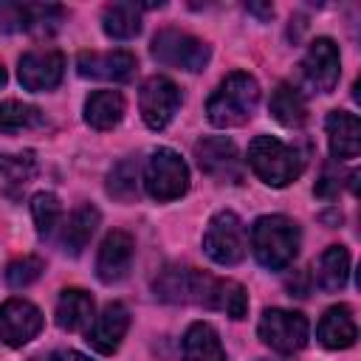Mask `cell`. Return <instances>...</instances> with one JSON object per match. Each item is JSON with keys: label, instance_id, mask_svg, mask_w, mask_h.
<instances>
[{"label": "cell", "instance_id": "cell-1", "mask_svg": "<svg viewBox=\"0 0 361 361\" xmlns=\"http://www.w3.org/2000/svg\"><path fill=\"white\" fill-rule=\"evenodd\" d=\"M257 102H259L257 79L245 71H234L212 93V99L206 104V116L214 127H240L251 118Z\"/></svg>", "mask_w": 361, "mask_h": 361}, {"label": "cell", "instance_id": "cell-2", "mask_svg": "<svg viewBox=\"0 0 361 361\" xmlns=\"http://www.w3.org/2000/svg\"><path fill=\"white\" fill-rule=\"evenodd\" d=\"M251 248L259 265H265L268 271H282L299 251V228L282 214H265L251 228Z\"/></svg>", "mask_w": 361, "mask_h": 361}, {"label": "cell", "instance_id": "cell-3", "mask_svg": "<svg viewBox=\"0 0 361 361\" xmlns=\"http://www.w3.org/2000/svg\"><path fill=\"white\" fill-rule=\"evenodd\" d=\"M248 164L268 186H288L302 175V155L274 135H257L248 144Z\"/></svg>", "mask_w": 361, "mask_h": 361}, {"label": "cell", "instance_id": "cell-4", "mask_svg": "<svg viewBox=\"0 0 361 361\" xmlns=\"http://www.w3.org/2000/svg\"><path fill=\"white\" fill-rule=\"evenodd\" d=\"M214 288H217L214 276L195 271V268H180V265L164 268L161 276L155 279V296H161L164 302H175V305L195 302V305L212 307Z\"/></svg>", "mask_w": 361, "mask_h": 361}, {"label": "cell", "instance_id": "cell-5", "mask_svg": "<svg viewBox=\"0 0 361 361\" xmlns=\"http://www.w3.org/2000/svg\"><path fill=\"white\" fill-rule=\"evenodd\" d=\"M152 59H158L166 68L195 73V71H203V65L209 62V48L203 45V39H197L186 31L164 28L152 39Z\"/></svg>", "mask_w": 361, "mask_h": 361}, {"label": "cell", "instance_id": "cell-6", "mask_svg": "<svg viewBox=\"0 0 361 361\" xmlns=\"http://www.w3.org/2000/svg\"><path fill=\"white\" fill-rule=\"evenodd\" d=\"M203 251L217 265H237L245 257V226L234 212H217L203 234Z\"/></svg>", "mask_w": 361, "mask_h": 361}, {"label": "cell", "instance_id": "cell-7", "mask_svg": "<svg viewBox=\"0 0 361 361\" xmlns=\"http://www.w3.org/2000/svg\"><path fill=\"white\" fill-rule=\"evenodd\" d=\"M144 186L155 200H175L189 189V169L172 149H155L144 169Z\"/></svg>", "mask_w": 361, "mask_h": 361}, {"label": "cell", "instance_id": "cell-8", "mask_svg": "<svg viewBox=\"0 0 361 361\" xmlns=\"http://www.w3.org/2000/svg\"><path fill=\"white\" fill-rule=\"evenodd\" d=\"M259 338L276 353H296L307 344V319L293 310L271 307L259 319Z\"/></svg>", "mask_w": 361, "mask_h": 361}, {"label": "cell", "instance_id": "cell-9", "mask_svg": "<svg viewBox=\"0 0 361 361\" xmlns=\"http://www.w3.org/2000/svg\"><path fill=\"white\" fill-rule=\"evenodd\" d=\"M62 71H65V56L56 48H34L20 56L17 76L25 90L42 93V90H54L62 82Z\"/></svg>", "mask_w": 361, "mask_h": 361}, {"label": "cell", "instance_id": "cell-10", "mask_svg": "<svg viewBox=\"0 0 361 361\" xmlns=\"http://www.w3.org/2000/svg\"><path fill=\"white\" fill-rule=\"evenodd\" d=\"M138 104H141V116H144L147 127L149 130H164L172 121V116L180 104V90L166 76H149L141 85Z\"/></svg>", "mask_w": 361, "mask_h": 361}, {"label": "cell", "instance_id": "cell-11", "mask_svg": "<svg viewBox=\"0 0 361 361\" xmlns=\"http://www.w3.org/2000/svg\"><path fill=\"white\" fill-rule=\"evenodd\" d=\"M302 71H305V82L313 90L330 93L338 85V76H341V59H338L336 42L327 39V37L313 39L310 48H307V54H305Z\"/></svg>", "mask_w": 361, "mask_h": 361}, {"label": "cell", "instance_id": "cell-12", "mask_svg": "<svg viewBox=\"0 0 361 361\" xmlns=\"http://www.w3.org/2000/svg\"><path fill=\"white\" fill-rule=\"evenodd\" d=\"M42 330V313L25 299H8L0 305V341L8 347L28 344Z\"/></svg>", "mask_w": 361, "mask_h": 361}, {"label": "cell", "instance_id": "cell-13", "mask_svg": "<svg viewBox=\"0 0 361 361\" xmlns=\"http://www.w3.org/2000/svg\"><path fill=\"white\" fill-rule=\"evenodd\" d=\"M195 158L200 169L217 180H240V155L231 138L209 135L195 144Z\"/></svg>", "mask_w": 361, "mask_h": 361}, {"label": "cell", "instance_id": "cell-14", "mask_svg": "<svg viewBox=\"0 0 361 361\" xmlns=\"http://www.w3.org/2000/svg\"><path fill=\"white\" fill-rule=\"evenodd\" d=\"M79 76L85 79H107V82H127L135 73V56L130 51H82L76 59Z\"/></svg>", "mask_w": 361, "mask_h": 361}, {"label": "cell", "instance_id": "cell-15", "mask_svg": "<svg viewBox=\"0 0 361 361\" xmlns=\"http://www.w3.org/2000/svg\"><path fill=\"white\" fill-rule=\"evenodd\" d=\"M127 327H130V313H127V307H124L121 302H113V305H107V307L102 310V316H96V322H93V327L87 330V338H85V341H87L96 353L110 355V353L118 350V344H121Z\"/></svg>", "mask_w": 361, "mask_h": 361}, {"label": "cell", "instance_id": "cell-16", "mask_svg": "<svg viewBox=\"0 0 361 361\" xmlns=\"http://www.w3.org/2000/svg\"><path fill=\"white\" fill-rule=\"evenodd\" d=\"M133 262V237L127 231H110L96 257V274L102 282H118Z\"/></svg>", "mask_w": 361, "mask_h": 361}, {"label": "cell", "instance_id": "cell-17", "mask_svg": "<svg viewBox=\"0 0 361 361\" xmlns=\"http://www.w3.org/2000/svg\"><path fill=\"white\" fill-rule=\"evenodd\" d=\"M327 127V141H330V152L336 161H350L358 155L361 149V124L353 113L347 110H333L324 121Z\"/></svg>", "mask_w": 361, "mask_h": 361}, {"label": "cell", "instance_id": "cell-18", "mask_svg": "<svg viewBox=\"0 0 361 361\" xmlns=\"http://www.w3.org/2000/svg\"><path fill=\"white\" fill-rule=\"evenodd\" d=\"M355 336H358V327H355L353 310L347 305L330 307L319 322V341L330 350H344V347L355 344Z\"/></svg>", "mask_w": 361, "mask_h": 361}, {"label": "cell", "instance_id": "cell-19", "mask_svg": "<svg viewBox=\"0 0 361 361\" xmlns=\"http://www.w3.org/2000/svg\"><path fill=\"white\" fill-rule=\"evenodd\" d=\"M93 322V299L90 293L79 290V288H68L62 290L59 302H56V324L62 330H85Z\"/></svg>", "mask_w": 361, "mask_h": 361}, {"label": "cell", "instance_id": "cell-20", "mask_svg": "<svg viewBox=\"0 0 361 361\" xmlns=\"http://www.w3.org/2000/svg\"><path fill=\"white\" fill-rule=\"evenodd\" d=\"M183 361H226L223 344L212 324L195 322L183 336Z\"/></svg>", "mask_w": 361, "mask_h": 361}, {"label": "cell", "instance_id": "cell-21", "mask_svg": "<svg viewBox=\"0 0 361 361\" xmlns=\"http://www.w3.org/2000/svg\"><path fill=\"white\" fill-rule=\"evenodd\" d=\"M124 116V99L118 90H96L85 102V118L96 130H110Z\"/></svg>", "mask_w": 361, "mask_h": 361}, {"label": "cell", "instance_id": "cell-22", "mask_svg": "<svg viewBox=\"0 0 361 361\" xmlns=\"http://www.w3.org/2000/svg\"><path fill=\"white\" fill-rule=\"evenodd\" d=\"M347 276H350V254L344 245H330L322 257H319V265H316V279H319V288L333 293V290H341L347 285Z\"/></svg>", "mask_w": 361, "mask_h": 361}, {"label": "cell", "instance_id": "cell-23", "mask_svg": "<svg viewBox=\"0 0 361 361\" xmlns=\"http://www.w3.org/2000/svg\"><path fill=\"white\" fill-rule=\"evenodd\" d=\"M268 107H271V116L285 127H299L307 118V104H305L302 93L293 85H285V82L276 85V90L271 93Z\"/></svg>", "mask_w": 361, "mask_h": 361}, {"label": "cell", "instance_id": "cell-24", "mask_svg": "<svg viewBox=\"0 0 361 361\" xmlns=\"http://www.w3.org/2000/svg\"><path fill=\"white\" fill-rule=\"evenodd\" d=\"M96 226H99V209H93V206L76 209V212L71 214L65 231H62V245H65V251L73 254V257L82 254V248H85L87 240L93 237Z\"/></svg>", "mask_w": 361, "mask_h": 361}, {"label": "cell", "instance_id": "cell-25", "mask_svg": "<svg viewBox=\"0 0 361 361\" xmlns=\"http://www.w3.org/2000/svg\"><path fill=\"white\" fill-rule=\"evenodd\" d=\"M104 31L113 39H130L141 31V6L135 3H113L104 8Z\"/></svg>", "mask_w": 361, "mask_h": 361}, {"label": "cell", "instance_id": "cell-26", "mask_svg": "<svg viewBox=\"0 0 361 361\" xmlns=\"http://www.w3.org/2000/svg\"><path fill=\"white\" fill-rule=\"evenodd\" d=\"M37 124H42V113L37 107H31L25 102H14V99L0 104V133L14 135V133L31 130Z\"/></svg>", "mask_w": 361, "mask_h": 361}, {"label": "cell", "instance_id": "cell-27", "mask_svg": "<svg viewBox=\"0 0 361 361\" xmlns=\"http://www.w3.org/2000/svg\"><path fill=\"white\" fill-rule=\"evenodd\" d=\"M212 310H223L231 319H243L245 310H248V293H245V288L240 282H234V279H217Z\"/></svg>", "mask_w": 361, "mask_h": 361}, {"label": "cell", "instance_id": "cell-28", "mask_svg": "<svg viewBox=\"0 0 361 361\" xmlns=\"http://www.w3.org/2000/svg\"><path fill=\"white\" fill-rule=\"evenodd\" d=\"M107 192L116 197V200H124L130 203L135 195H138V166L135 161H118L107 178Z\"/></svg>", "mask_w": 361, "mask_h": 361}, {"label": "cell", "instance_id": "cell-29", "mask_svg": "<svg viewBox=\"0 0 361 361\" xmlns=\"http://www.w3.org/2000/svg\"><path fill=\"white\" fill-rule=\"evenodd\" d=\"M31 217H34V226H37V231H39L42 237L51 234V231L56 228L59 217H62V206H59L56 195H51V192L34 195V197H31Z\"/></svg>", "mask_w": 361, "mask_h": 361}, {"label": "cell", "instance_id": "cell-30", "mask_svg": "<svg viewBox=\"0 0 361 361\" xmlns=\"http://www.w3.org/2000/svg\"><path fill=\"white\" fill-rule=\"evenodd\" d=\"M42 268H45V265H42L39 257H20V259H14V262L6 265V282H8L11 288H25V285H31L34 279H39Z\"/></svg>", "mask_w": 361, "mask_h": 361}, {"label": "cell", "instance_id": "cell-31", "mask_svg": "<svg viewBox=\"0 0 361 361\" xmlns=\"http://www.w3.org/2000/svg\"><path fill=\"white\" fill-rule=\"evenodd\" d=\"M37 172V164L31 152L25 155H0V178L8 183H25Z\"/></svg>", "mask_w": 361, "mask_h": 361}, {"label": "cell", "instance_id": "cell-32", "mask_svg": "<svg viewBox=\"0 0 361 361\" xmlns=\"http://www.w3.org/2000/svg\"><path fill=\"white\" fill-rule=\"evenodd\" d=\"M31 8L20 3H0V31H28Z\"/></svg>", "mask_w": 361, "mask_h": 361}, {"label": "cell", "instance_id": "cell-33", "mask_svg": "<svg viewBox=\"0 0 361 361\" xmlns=\"http://www.w3.org/2000/svg\"><path fill=\"white\" fill-rule=\"evenodd\" d=\"M48 361H90V358L76 353V350H56V353L48 355Z\"/></svg>", "mask_w": 361, "mask_h": 361}, {"label": "cell", "instance_id": "cell-34", "mask_svg": "<svg viewBox=\"0 0 361 361\" xmlns=\"http://www.w3.org/2000/svg\"><path fill=\"white\" fill-rule=\"evenodd\" d=\"M3 85H6V68L0 65V87H3Z\"/></svg>", "mask_w": 361, "mask_h": 361}]
</instances>
